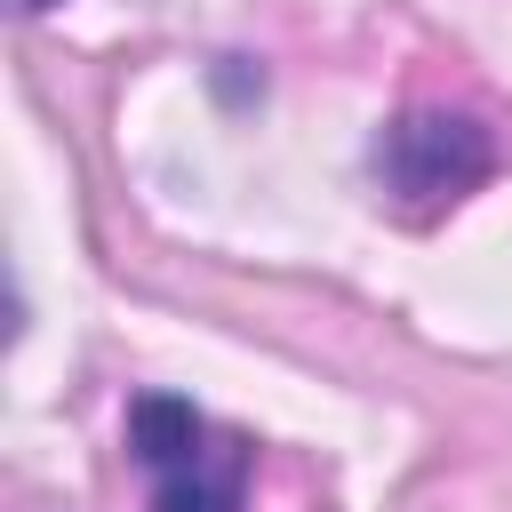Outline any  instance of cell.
<instances>
[{
	"label": "cell",
	"mask_w": 512,
	"mask_h": 512,
	"mask_svg": "<svg viewBox=\"0 0 512 512\" xmlns=\"http://www.w3.org/2000/svg\"><path fill=\"white\" fill-rule=\"evenodd\" d=\"M128 464L152 512H248L256 440L176 392H144L128 408Z\"/></svg>",
	"instance_id": "1"
},
{
	"label": "cell",
	"mask_w": 512,
	"mask_h": 512,
	"mask_svg": "<svg viewBox=\"0 0 512 512\" xmlns=\"http://www.w3.org/2000/svg\"><path fill=\"white\" fill-rule=\"evenodd\" d=\"M368 168H376V192H384L400 216L432 224V216L464 208V200L504 168V144H496V128H488L480 112L408 104L400 120H384V136H376Z\"/></svg>",
	"instance_id": "2"
},
{
	"label": "cell",
	"mask_w": 512,
	"mask_h": 512,
	"mask_svg": "<svg viewBox=\"0 0 512 512\" xmlns=\"http://www.w3.org/2000/svg\"><path fill=\"white\" fill-rule=\"evenodd\" d=\"M8 8H16V16H48L56 0H8Z\"/></svg>",
	"instance_id": "3"
}]
</instances>
